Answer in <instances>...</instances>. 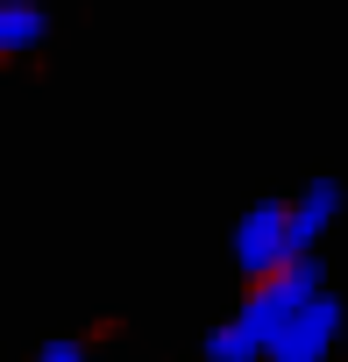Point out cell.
Instances as JSON below:
<instances>
[{"instance_id": "cell-2", "label": "cell", "mask_w": 348, "mask_h": 362, "mask_svg": "<svg viewBox=\"0 0 348 362\" xmlns=\"http://www.w3.org/2000/svg\"><path fill=\"white\" fill-rule=\"evenodd\" d=\"M235 263H242L249 284L291 263V214H284L277 199H263V206L242 214V228H235Z\"/></svg>"}, {"instance_id": "cell-1", "label": "cell", "mask_w": 348, "mask_h": 362, "mask_svg": "<svg viewBox=\"0 0 348 362\" xmlns=\"http://www.w3.org/2000/svg\"><path fill=\"white\" fill-rule=\"evenodd\" d=\"M306 298H320V263H313V256H291L284 270H270V277H256V284H249V298H242L235 327H242L256 348H270V334H277Z\"/></svg>"}, {"instance_id": "cell-9", "label": "cell", "mask_w": 348, "mask_h": 362, "mask_svg": "<svg viewBox=\"0 0 348 362\" xmlns=\"http://www.w3.org/2000/svg\"><path fill=\"white\" fill-rule=\"evenodd\" d=\"M199 362H207V355H199Z\"/></svg>"}, {"instance_id": "cell-7", "label": "cell", "mask_w": 348, "mask_h": 362, "mask_svg": "<svg viewBox=\"0 0 348 362\" xmlns=\"http://www.w3.org/2000/svg\"><path fill=\"white\" fill-rule=\"evenodd\" d=\"M36 362H93V348H86V341H43Z\"/></svg>"}, {"instance_id": "cell-4", "label": "cell", "mask_w": 348, "mask_h": 362, "mask_svg": "<svg viewBox=\"0 0 348 362\" xmlns=\"http://www.w3.org/2000/svg\"><path fill=\"white\" fill-rule=\"evenodd\" d=\"M284 214H291V256H313V242L341 214V185H334V177H313V185L298 192V206H284Z\"/></svg>"}, {"instance_id": "cell-3", "label": "cell", "mask_w": 348, "mask_h": 362, "mask_svg": "<svg viewBox=\"0 0 348 362\" xmlns=\"http://www.w3.org/2000/svg\"><path fill=\"white\" fill-rule=\"evenodd\" d=\"M334 341H341V298H327V291H320V298H306V305L270 334V348H263V355H270V362H327V348H334Z\"/></svg>"}, {"instance_id": "cell-6", "label": "cell", "mask_w": 348, "mask_h": 362, "mask_svg": "<svg viewBox=\"0 0 348 362\" xmlns=\"http://www.w3.org/2000/svg\"><path fill=\"white\" fill-rule=\"evenodd\" d=\"M207 362H263V348L228 320V327H214V334H207Z\"/></svg>"}, {"instance_id": "cell-8", "label": "cell", "mask_w": 348, "mask_h": 362, "mask_svg": "<svg viewBox=\"0 0 348 362\" xmlns=\"http://www.w3.org/2000/svg\"><path fill=\"white\" fill-rule=\"evenodd\" d=\"M341 348H348V298H341Z\"/></svg>"}, {"instance_id": "cell-5", "label": "cell", "mask_w": 348, "mask_h": 362, "mask_svg": "<svg viewBox=\"0 0 348 362\" xmlns=\"http://www.w3.org/2000/svg\"><path fill=\"white\" fill-rule=\"evenodd\" d=\"M43 36H50V22L36 0H0V57H29Z\"/></svg>"}]
</instances>
